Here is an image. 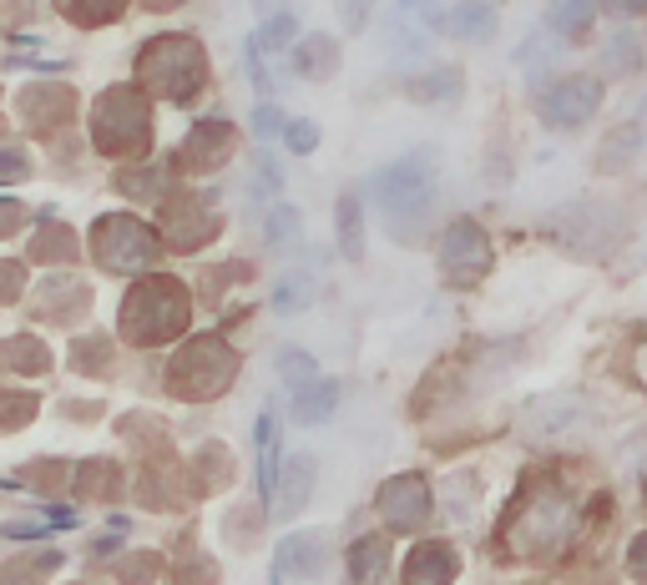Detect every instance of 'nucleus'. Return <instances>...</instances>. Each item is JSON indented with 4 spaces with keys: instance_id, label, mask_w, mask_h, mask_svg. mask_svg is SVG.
I'll return each instance as SVG.
<instances>
[{
    "instance_id": "1",
    "label": "nucleus",
    "mask_w": 647,
    "mask_h": 585,
    "mask_svg": "<svg viewBox=\"0 0 647 585\" xmlns=\"http://www.w3.org/2000/svg\"><path fill=\"white\" fill-rule=\"evenodd\" d=\"M370 197L390 212V222L400 227V218H425V212L436 208L440 197V172L430 162V152H415L405 162H390L370 183Z\"/></svg>"
},
{
    "instance_id": "2",
    "label": "nucleus",
    "mask_w": 647,
    "mask_h": 585,
    "mask_svg": "<svg viewBox=\"0 0 647 585\" xmlns=\"http://www.w3.org/2000/svg\"><path fill=\"white\" fill-rule=\"evenodd\" d=\"M602 102V81L597 77H567L556 81L552 92H542V117L552 127H581Z\"/></svg>"
},
{
    "instance_id": "3",
    "label": "nucleus",
    "mask_w": 647,
    "mask_h": 585,
    "mask_svg": "<svg viewBox=\"0 0 647 585\" xmlns=\"http://www.w3.org/2000/svg\"><path fill=\"white\" fill-rule=\"evenodd\" d=\"M486 237H481V227H471V222H455L446 233V273L455 278V283H471L476 278V268H486Z\"/></svg>"
},
{
    "instance_id": "4",
    "label": "nucleus",
    "mask_w": 647,
    "mask_h": 585,
    "mask_svg": "<svg viewBox=\"0 0 647 585\" xmlns=\"http://www.w3.org/2000/svg\"><path fill=\"white\" fill-rule=\"evenodd\" d=\"M440 31L455 36V40H490L496 36V11L481 5V0H465V5H455V11L440 15Z\"/></svg>"
},
{
    "instance_id": "5",
    "label": "nucleus",
    "mask_w": 647,
    "mask_h": 585,
    "mask_svg": "<svg viewBox=\"0 0 647 585\" xmlns=\"http://www.w3.org/2000/svg\"><path fill=\"white\" fill-rule=\"evenodd\" d=\"M384 515L390 525H420L425 520V484L409 475V480H390L384 484Z\"/></svg>"
},
{
    "instance_id": "6",
    "label": "nucleus",
    "mask_w": 647,
    "mask_h": 585,
    "mask_svg": "<svg viewBox=\"0 0 647 585\" xmlns=\"http://www.w3.org/2000/svg\"><path fill=\"white\" fill-rule=\"evenodd\" d=\"M319 560H324V535H289L278 546V575H314Z\"/></svg>"
},
{
    "instance_id": "7",
    "label": "nucleus",
    "mask_w": 647,
    "mask_h": 585,
    "mask_svg": "<svg viewBox=\"0 0 647 585\" xmlns=\"http://www.w3.org/2000/svg\"><path fill=\"white\" fill-rule=\"evenodd\" d=\"M334 399H339V389H334L330 378H314L309 389L293 394V424H324L334 409Z\"/></svg>"
},
{
    "instance_id": "8",
    "label": "nucleus",
    "mask_w": 647,
    "mask_h": 585,
    "mask_svg": "<svg viewBox=\"0 0 647 585\" xmlns=\"http://www.w3.org/2000/svg\"><path fill=\"white\" fill-rule=\"evenodd\" d=\"M258 490L264 505L278 510V444H274V419H258Z\"/></svg>"
},
{
    "instance_id": "9",
    "label": "nucleus",
    "mask_w": 647,
    "mask_h": 585,
    "mask_svg": "<svg viewBox=\"0 0 647 585\" xmlns=\"http://www.w3.org/2000/svg\"><path fill=\"white\" fill-rule=\"evenodd\" d=\"M339 253L349 262L365 258V227H359V192L339 197Z\"/></svg>"
},
{
    "instance_id": "10",
    "label": "nucleus",
    "mask_w": 647,
    "mask_h": 585,
    "mask_svg": "<svg viewBox=\"0 0 647 585\" xmlns=\"http://www.w3.org/2000/svg\"><path fill=\"white\" fill-rule=\"evenodd\" d=\"M284 475H289V484H284V494H289V500H284L278 510H284V515H293V510H304L309 484H314V455H293Z\"/></svg>"
},
{
    "instance_id": "11",
    "label": "nucleus",
    "mask_w": 647,
    "mask_h": 585,
    "mask_svg": "<svg viewBox=\"0 0 647 585\" xmlns=\"http://www.w3.org/2000/svg\"><path fill=\"white\" fill-rule=\"evenodd\" d=\"M334 66H339V51H334V40L304 36V46H299V71H304L309 81H319V77H330Z\"/></svg>"
},
{
    "instance_id": "12",
    "label": "nucleus",
    "mask_w": 647,
    "mask_h": 585,
    "mask_svg": "<svg viewBox=\"0 0 647 585\" xmlns=\"http://www.w3.org/2000/svg\"><path fill=\"white\" fill-rule=\"evenodd\" d=\"M597 21V0H556L552 5V26L562 36H581Z\"/></svg>"
},
{
    "instance_id": "13",
    "label": "nucleus",
    "mask_w": 647,
    "mask_h": 585,
    "mask_svg": "<svg viewBox=\"0 0 647 585\" xmlns=\"http://www.w3.org/2000/svg\"><path fill=\"white\" fill-rule=\"evenodd\" d=\"M450 565H455V560H450L440 546H425V550L409 555V581L415 585H440L450 575Z\"/></svg>"
},
{
    "instance_id": "14",
    "label": "nucleus",
    "mask_w": 647,
    "mask_h": 585,
    "mask_svg": "<svg viewBox=\"0 0 647 585\" xmlns=\"http://www.w3.org/2000/svg\"><path fill=\"white\" fill-rule=\"evenodd\" d=\"M409 96L415 102H455L461 96V71H430L425 81H409Z\"/></svg>"
},
{
    "instance_id": "15",
    "label": "nucleus",
    "mask_w": 647,
    "mask_h": 585,
    "mask_svg": "<svg viewBox=\"0 0 647 585\" xmlns=\"http://www.w3.org/2000/svg\"><path fill=\"white\" fill-rule=\"evenodd\" d=\"M278 374H284L289 394H299V389H309L314 378H324V374H319V364L309 359L304 349H284V353H278Z\"/></svg>"
},
{
    "instance_id": "16",
    "label": "nucleus",
    "mask_w": 647,
    "mask_h": 585,
    "mask_svg": "<svg viewBox=\"0 0 647 585\" xmlns=\"http://www.w3.org/2000/svg\"><path fill=\"white\" fill-rule=\"evenodd\" d=\"M349 565H355V581H380V571H384V540L380 535L359 540V546L349 550Z\"/></svg>"
},
{
    "instance_id": "17",
    "label": "nucleus",
    "mask_w": 647,
    "mask_h": 585,
    "mask_svg": "<svg viewBox=\"0 0 647 585\" xmlns=\"http://www.w3.org/2000/svg\"><path fill=\"white\" fill-rule=\"evenodd\" d=\"M309 288H314V283H309L304 273L278 278V288H274V308H278V313H304V308H309V299H314Z\"/></svg>"
},
{
    "instance_id": "18",
    "label": "nucleus",
    "mask_w": 647,
    "mask_h": 585,
    "mask_svg": "<svg viewBox=\"0 0 647 585\" xmlns=\"http://www.w3.org/2000/svg\"><path fill=\"white\" fill-rule=\"evenodd\" d=\"M258 40H264V51H284L289 40H299V21H293V11H274V21L258 31Z\"/></svg>"
},
{
    "instance_id": "19",
    "label": "nucleus",
    "mask_w": 647,
    "mask_h": 585,
    "mask_svg": "<svg viewBox=\"0 0 647 585\" xmlns=\"http://www.w3.org/2000/svg\"><path fill=\"white\" fill-rule=\"evenodd\" d=\"M268 243H299V212L293 208H284V202H278L274 212H268Z\"/></svg>"
},
{
    "instance_id": "20",
    "label": "nucleus",
    "mask_w": 647,
    "mask_h": 585,
    "mask_svg": "<svg viewBox=\"0 0 647 585\" xmlns=\"http://www.w3.org/2000/svg\"><path fill=\"white\" fill-rule=\"evenodd\" d=\"M243 66H249L253 92H274V81H268V71H264V40H258V36L243 40Z\"/></svg>"
},
{
    "instance_id": "21",
    "label": "nucleus",
    "mask_w": 647,
    "mask_h": 585,
    "mask_svg": "<svg viewBox=\"0 0 647 585\" xmlns=\"http://www.w3.org/2000/svg\"><path fill=\"white\" fill-rule=\"evenodd\" d=\"M284 142H289V152L309 156L319 147V127L314 121H289V131H284Z\"/></svg>"
},
{
    "instance_id": "22",
    "label": "nucleus",
    "mask_w": 647,
    "mask_h": 585,
    "mask_svg": "<svg viewBox=\"0 0 647 585\" xmlns=\"http://www.w3.org/2000/svg\"><path fill=\"white\" fill-rule=\"evenodd\" d=\"M253 131H258L264 142H274V137H284V131H289V121H284V112H278V106H258V112H253Z\"/></svg>"
},
{
    "instance_id": "23",
    "label": "nucleus",
    "mask_w": 647,
    "mask_h": 585,
    "mask_svg": "<svg viewBox=\"0 0 647 585\" xmlns=\"http://www.w3.org/2000/svg\"><path fill=\"white\" fill-rule=\"evenodd\" d=\"M365 15H370V0H339L344 31H365Z\"/></svg>"
},
{
    "instance_id": "24",
    "label": "nucleus",
    "mask_w": 647,
    "mask_h": 585,
    "mask_svg": "<svg viewBox=\"0 0 647 585\" xmlns=\"http://www.w3.org/2000/svg\"><path fill=\"white\" fill-rule=\"evenodd\" d=\"M633 565H637V575H643V581H647V540L633 550Z\"/></svg>"
},
{
    "instance_id": "25",
    "label": "nucleus",
    "mask_w": 647,
    "mask_h": 585,
    "mask_svg": "<svg viewBox=\"0 0 647 585\" xmlns=\"http://www.w3.org/2000/svg\"><path fill=\"white\" fill-rule=\"evenodd\" d=\"M617 5H622V11H627V15H637V11H647V0H617Z\"/></svg>"
}]
</instances>
